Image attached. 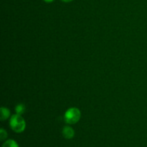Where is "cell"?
Returning a JSON list of instances; mask_svg holds the SVG:
<instances>
[{"mask_svg":"<svg viewBox=\"0 0 147 147\" xmlns=\"http://www.w3.org/2000/svg\"><path fill=\"white\" fill-rule=\"evenodd\" d=\"M9 126L13 131L22 133L25 130L26 122L21 115L15 113L10 117Z\"/></svg>","mask_w":147,"mask_h":147,"instance_id":"6da1fadb","label":"cell"},{"mask_svg":"<svg viewBox=\"0 0 147 147\" xmlns=\"http://www.w3.org/2000/svg\"><path fill=\"white\" fill-rule=\"evenodd\" d=\"M81 112L78 108L72 107L67 109L64 114V121L69 125L76 124L80 121Z\"/></svg>","mask_w":147,"mask_h":147,"instance_id":"7a4b0ae2","label":"cell"},{"mask_svg":"<svg viewBox=\"0 0 147 147\" xmlns=\"http://www.w3.org/2000/svg\"><path fill=\"white\" fill-rule=\"evenodd\" d=\"M63 137L65 138L66 139H71L74 137L75 136V131L72 127L69 126H65L63 129Z\"/></svg>","mask_w":147,"mask_h":147,"instance_id":"3957f363","label":"cell"},{"mask_svg":"<svg viewBox=\"0 0 147 147\" xmlns=\"http://www.w3.org/2000/svg\"><path fill=\"white\" fill-rule=\"evenodd\" d=\"M0 112H1V113H0V119H1V121L7 120L10 117V111L7 108L2 106L0 109Z\"/></svg>","mask_w":147,"mask_h":147,"instance_id":"277c9868","label":"cell"},{"mask_svg":"<svg viewBox=\"0 0 147 147\" xmlns=\"http://www.w3.org/2000/svg\"><path fill=\"white\" fill-rule=\"evenodd\" d=\"M26 111V107L25 105L23 104V103H20V104L17 105L15 106V112L16 113L20 115L24 114V112Z\"/></svg>","mask_w":147,"mask_h":147,"instance_id":"5b68a950","label":"cell"},{"mask_svg":"<svg viewBox=\"0 0 147 147\" xmlns=\"http://www.w3.org/2000/svg\"><path fill=\"white\" fill-rule=\"evenodd\" d=\"M2 147H19V145L14 140L9 139L4 142Z\"/></svg>","mask_w":147,"mask_h":147,"instance_id":"8992f818","label":"cell"},{"mask_svg":"<svg viewBox=\"0 0 147 147\" xmlns=\"http://www.w3.org/2000/svg\"><path fill=\"white\" fill-rule=\"evenodd\" d=\"M7 138V133L4 129H0V139L1 141H4Z\"/></svg>","mask_w":147,"mask_h":147,"instance_id":"52a82bcc","label":"cell"},{"mask_svg":"<svg viewBox=\"0 0 147 147\" xmlns=\"http://www.w3.org/2000/svg\"><path fill=\"white\" fill-rule=\"evenodd\" d=\"M43 1H45V2H47V3H51V2H53V1H54L55 0H43Z\"/></svg>","mask_w":147,"mask_h":147,"instance_id":"ba28073f","label":"cell"},{"mask_svg":"<svg viewBox=\"0 0 147 147\" xmlns=\"http://www.w3.org/2000/svg\"><path fill=\"white\" fill-rule=\"evenodd\" d=\"M61 1H64V2H66V3H67V2H70V1H73V0H61Z\"/></svg>","mask_w":147,"mask_h":147,"instance_id":"9c48e42d","label":"cell"}]
</instances>
